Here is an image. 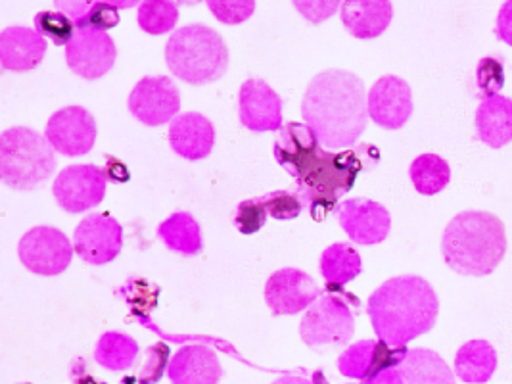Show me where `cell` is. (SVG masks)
I'll return each mask as SVG.
<instances>
[{
	"label": "cell",
	"instance_id": "ba28073f",
	"mask_svg": "<svg viewBox=\"0 0 512 384\" xmlns=\"http://www.w3.org/2000/svg\"><path fill=\"white\" fill-rule=\"evenodd\" d=\"M70 239L56 227H33L20 240V260L35 275L54 277L64 273L73 258Z\"/></svg>",
	"mask_w": 512,
	"mask_h": 384
},
{
	"label": "cell",
	"instance_id": "7bdbcfd3",
	"mask_svg": "<svg viewBox=\"0 0 512 384\" xmlns=\"http://www.w3.org/2000/svg\"><path fill=\"white\" fill-rule=\"evenodd\" d=\"M87 367L83 365V361H81V373L77 375V373H73L71 371V379H73V383L75 384H106V383H98L94 377H91L87 371H85Z\"/></svg>",
	"mask_w": 512,
	"mask_h": 384
},
{
	"label": "cell",
	"instance_id": "b9f144b4",
	"mask_svg": "<svg viewBox=\"0 0 512 384\" xmlns=\"http://www.w3.org/2000/svg\"><path fill=\"white\" fill-rule=\"evenodd\" d=\"M363 384H405V379H403L399 367H390V369L376 373L367 383Z\"/></svg>",
	"mask_w": 512,
	"mask_h": 384
},
{
	"label": "cell",
	"instance_id": "74e56055",
	"mask_svg": "<svg viewBox=\"0 0 512 384\" xmlns=\"http://www.w3.org/2000/svg\"><path fill=\"white\" fill-rule=\"evenodd\" d=\"M208 8L221 24L236 25L252 18V14L256 10V2L254 0H238V2L208 0Z\"/></svg>",
	"mask_w": 512,
	"mask_h": 384
},
{
	"label": "cell",
	"instance_id": "d6a6232c",
	"mask_svg": "<svg viewBox=\"0 0 512 384\" xmlns=\"http://www.w3.org/2000/svg\"><path fill=\"white\" fill-rule=\"evenodd\" d=\"M35 31L56 47H68L77 33L73 22L62 12H39L35 16Z\"/></svg>",
	"mask_w": 512,
	"mask_h": 384
},
{
	"label": "cell",
	"instance_id": "3957f363",
	"mask_svg": "<svg viewBox=\"0 0 512 384\" xmlns=\"http://www.w3.org/2000/svg\"><path fill=\"white\" fill-rule=\"evenodd\" d=\"M442 254L445 264L459 275H491L507 254L505 225L489 212H461L443 231Z\"/></svg>",
	"mask_w": 512,
	"mask_h": 384
},
{
	"label": "cell",
	"instance_id": "f1b7e54d",
	"mask_svg": "<svg viewBox=\"0 0 512 384\" xmlns=\"http://www.w3.org/2000/svg\"><path fill=\"white\" fill-rule=\"evenodd\" d=\"M137 358H139V344L135 342V338L117 331H110L100 336L94 350L96 363L110 371L131 369Z\"/></svg>",
	"mask_w": 512,
	"mask_h": 384
},
{
	"label": "cell",
	"instance_id": "277c9868",
	"mask_svg": "<svg viewBox=\"0 0 512 384\" xmlns=\"http://www.w3.org/2000/svg\"><path fill=\"white\" fill-rule=\"evenodd\" d=\"M378 160L380 152L371 144H357L338 154L323 150L313 168L296 181V194L302 198L305 208H309L313 219L323 221L338 208V200L353 189L357 177L365 169L376 168Z\"/></svg>",
	"mask_w": 512,
	"mask_h": 384
},
{
	"label": "cell",
	"instance_id": "60d3db41",
	"mask_svg": "<svg viewBox=\"0 0 512 384\" xmlns=\"http://www.w3.org/2000/svg\"><path fill=\"white\" fill-rule=\"evenodd\" d=\"M273 384H328L323 371H313L311 375L298 371V373H286Z\"/></svg>",
	"mask_w": 512,
	"mask_h": 384
},
{
	"label": "cell",
	"instance_id": "e575fe53",
	"mask_svg": "<svg viewBox=\"0 0 512 384\" xmlns=\"http://www.w3.org/2000/svg\"><path fill=\"white\" fill-rule=\"evenodd\" d=\"M267 216H269V212H267L263 200L261 198H250V200H244L236 206L234 225L242 235H254L265 225Z\"/></svg>",
	"mask_w": 512,
	"mask_h": 384
},
{
	"label": "cell",
	"instance_id": "9a60e30c",
	"mask_svg": "<svg viewBox=\"0 0 512 384\" xmlns=\"http://www.w3.org/2000/svg\"><path fill=\"white\" fill-rule=\"evenodd\" d=\"M338 221L353 242L374 246L388 239L392 229L390 212L369 198L344 200L336 208Z\"/></svg>",
	"mask_w": 512,
	"mask_h": 384
},
{
	"label": "cell",
	"instance_id": "ac0fdd59",
	"mask_svg": "<svg viewBox=\"0 0 512 384\" xmlns=\"http://www.w3.org/2000/svg\"><path fill=\"white\" fill-rule=\"evenodd\" d=\"M240 123L256 133L282 129V98L263 79H248L238 96Z\"/></svg>",
	"mask_w": 512,
	"mask_h": 384
},
{
	"label": "cell",
	"instance_id": "ee69618b",
	"mask_svg": "<svg viewBox=\"0 0 512 384\" xmlns=\"http://www.w3.org/2000/svg\"><path fill=\"white\" fill-rule=\"evenodd\" d=\"M361 384H363V383H361Z\"/></svg>",
	"mask_w": 512,
	"mask_h": 384
},
{
	"label": "cell",
	"instance_id": "5b68a950",
	"mask_svg": "<svg viewBox=\"0 0 512 384\" xmlns=\"http://www.w3.org/2000/svg\"><path fill=\"white\" fill-rule=\"evenodd\" d=\"M165 62L171 73L190 85L221 79L229 68V50L221 35L204 24L177 29L165 45Z\"/></svg>",
	"mask_w": 512,
	"mask_h": 384
},
{
	"label": "cell",
	"instance_id": "7a4b0ae2",
	"mask_svg": "<svg viewBox=\"0 0 512 384\" xmlns=\"http://www.w3.org/2000/svg\"><path fill=\"white\" fill-rule=\"evenodd\" d=\"M367 312L378 340L399 348L434 329L440 300L426 279L403 275L374 290Z\"/></svg>",
	"mask_w": 512,
	"mask_h": 384
},
{
	"label": "cell",
	"instance_id": "2e32d148",
	"mask_svg": "<svg viewBox=\"0 0 512 384\" xmlns=\"http://www.w3.org/2000/svg\"><path fill=\"white\" fill-rule=\"evenodd\" d=\"M369 118L384 129H401L413 114V93L397 75L380 77L369 91Z\"/></svg>",
	"mask_w": 512,
	"mask_h": 384
},
{
	"label": "cell",
	"instance_id": "f546056e",
	"mask_svg": "<svg viewBox=\"0 0 512 384\" xmlns=\"http://www.w3.org/2000/svg\"><path fill=\"white\" fill-rule=\"evenodd\" d=\"M409 175L417 192L424 196H434L449 185L451 168L442 156L428 152V154H420L419 158L413 160Z\"/></svg>",
	"mask_w": 512,
	"mask_h": 384
},
{
	"label": "cell",
	"instance_id": "d6986e66",
	"mask_svg": "<svg viewBox=\"0 0 512 384\" xmlns=\"http://www.w3.org/2000/svg\"><path fill=\"white\" fill-rule=\"evenodd\" d=\"M47 54V39L29 27H8L0 33V64L6 72H31Z\"/></svg>",
	"mask_w": 512,
	"mask_h": 384
},
{
	"label": "cell",
	"instance_id": "8fae6325",
	"mask_svg": "<svg viewBox=\"0 0 512 384\" xmlns=\"http://www.w3.org/2000/svg\"><path fill=\"white\" fill-rule=\"evenodd\" d=\"M131 114L148 127H160L181 110V95L169 77H144L129 96Z\"/></svg>",
	"mask_w": 512,
	"mask_h": 384
},
{
	"label": "cell",
	"instance_id": "6da1fadb",
	"mask_svg": "<svg viewBox=\"0 0 512 384\" xmlns=\"http://www.w3.org/2000/svg\"><path fill=\"white\" fill-rule=\"evenodd\" d=\"M367 98L361 77L346 70H326L305 89L303 120L326 148H351L367 129Z\"/></svg>",
	"mask_w": 512,
	"mask_h": 384
},
{
	"label": "cell",
	"instance_id": "484cf974",
	"mask_svg": "<svg viewBox=\"0 0 512 384\" xmlns=\"http://www.w3.org/2000/svg\"><path fill=\"white\" fill-rule=\"evenodd\" d=\"M405 384H457L442 356L428 348H413L399 365Z\"/></svg>",
	"mask_w": 512,
	"mask_h": 384
},
{
	"label": "cell",
	"instance_id": "5bb4252c",
	"mask_svg": "<svg viewBox=\"0 0 512 384\" xmlns=\"http://www.w3.org/2000/svg\"><path fill=\"white\" fill-rule=\"evenodd\" d=\"M116 43L106 31H77L66 47V60L71 72L87 81L104 77L116 64Z\"/></svg>",
	"mask_w": 512,
	"mask_h": 384
},
{
	"label": "cell",
	"instance_id": "ab89813d",
	"mask_svg": "<svg viewBox=\"0 0 512 384\" xmlns=\"http://www.w3.org/2000/svg\"><path fill=\"white\" fill-rule=\"evenodd\" d=\"M495 35H497V39H501L503 43L512 47V0L505 2L499 10L497 24H495Z\"/></svg>",
	"mask_w": 512,
	"mask_h": 384
},
{
	"label": "cell",
	"instance_id": "ffe728a7",
	"mask_svg": "<svg viewBox=\"0 0 512 384\" xmlns=\"http://www.w3.org/2000/svg\"><path fill=\"white\" fill-rule=\"evenodd\" d=\"M167 375L173 384H219L223 369L210 346L188 344L169 361Z\"/></svg>",
	"mask_w": 512,
	"mask_h": 384
},
{
	"label": "cell",
	"instance_id": "603a6c76",
	"mask_svg": "<svg viewBox=\"0 0 512 384\" xmlns=\"http://www.w3.org/2000/svg\"><path fill=\"white\" fill-rule=\"evenodd\" d=\"M476 131L484 144L503 148L512 141V98H484L476 110Z\"/></svg>",
	"mask_w": 512,
	"mask_h": 384
},
{
	"label": "cell",
	"instance_id": "4dcf8cb0",
	"mask_svg": "<svg viewBox=\"0 0 512 384\" xmlns=\"http://www.w3.org/2000/svg\"><path fill=\"white\" fill-rule=\"evenodd\" d=\"M179 20V4L165 0H146L139 6V22L148 35H163L171 31Z\"/></svg>",
	"mask_w": 512,
	"mask_h": 384
},
{
	"label": "cell",
	"instance_id": "8992f818",
	"mask_svg": "<svg viewBox=\"0 0 512 384\" xmlns=\"http://www.w3.org/2000/svg\"><path fill=\"white\" fill-rule=\"evenodd\" d=\"M54 148L47 137L29 129L12 127L0 137V177L16 191H33L56 169Z\"/></svg>",
	"mask_w": 512,
	"mask_h": 384
},
{
	"label": "cell",
	"instance_id": "7c38bea8",
	"mask_svg": "<svg viewBox=\"0 0 512 384\" xmlns=\"http://www.w3.org/2000/svg\"><path fill=\"white\" fill-rule=\"evenodd\" d=\"M73 248L89 265L110 264L123 248V229L108 214L85 217L73 233Z\"/></svg>",
	"mask_w": 512,
	"mask_h": 384
},
{
	"label": "cell",
	"instance_id": "44dd1931",
	"mask_svg": "<svg viewBox=\"0 0 512 384\" xmlns=\"http://www.w3.org/2000/svg\"><path fill=\"white\" fill-rule=\"evenodd\" d=\"M169 144L185 160H204L213 150L215 127L206 116L196 112L177 116L169 127Z\"/></svg>",
	"mask_w": 512,
	"mask_h": 384
},
{
	"label": "cell",
	"instance_id": "52a82bcc",
	"mask_svg": "<svg viewBox=\"0 0 512 384\" xmlns=\"http://www.w3.org/2000/svg\"><path fill=\"white\" fill-rule=\"evenodd\" d=\"M326 290L328 294L307 310L300 325L303 342L313 350L346 346L355 333L359 300L342 288Z\"/></svg>",
	"mask_w": 512,
	"mask_h": 384
},
{
	"label": "cell",
	"instance_id": "d4e9b609",
	"mask_svg": "<svg viewBox=\"0 0 512 384\" xmlns=\"http://www.w3.org/2000/svg\"><path fill=\"white\" fill-rule=\"evenodd\" d=\"M497 369V352L488 340L463 344L455 356V375L466 384H486Z\"/></svg>",
	"mask_w": 512,
	"mask_h": 384
},
{
	"label": "cell",
	"instance_id": "83f0119b",
	"mask_svg": "<svg viewBox=\"0 0 512 384\" xmlns=\"http://www.w3.org/2000/svg\"><path fill=\"white\" fill-rule=\"evenodd\" d=\"M158 237L165 246L183 256H196L204 248L200 223L188 212H177L167 217L158 227Z\"/></svg>",
	"mask_w": 512,
	"mask_h": 384
},
{
	"label": "cell",
	"instance_id": "30bf717a",
	"mask_svg": "<svg viewBox=\"0 0 512 384\" xmlns=\"http://www.w3.org/2000/svg\"><path fill=\"white\" fill-rule=\"evenodd\" d=\"M321 296L323 290L315 279L294 267L275 271L265 287V300L273 315H296L309 310Z\"/></svg>",
	"mask_w": 512,
	"mask_h": 384
},
{
	"label": "cell",
	"instance_id": "9c48e42d",
	"mask_svg": "<svg viewBox=\"0 0 512 384\" xmlns=\"http://www.w3.org/2000/svg\"><path fill=\"white\" fill-rule=\"evenodd\" d=\"M108 173L93 164H77L64 169L54 181V198L70 214L87 212L104 200Z\"/></svg>",
	"mask_w": 512,
	"mask_h": 384
},
{
	"label": "cell",
	"instance_id": "4316f807",
	"mask_svg": "<svg viewBox=\"0 0 512 384\" xmlns=\"http://www.w3.org/2000/svg\"><path fill=\"white\" fill-rule=\"evenodd\" d=\"M319 269L325 277L326 288H342L361 275L363 262L351 244L336 242L323 252Z\"/></svg>",
	"mask_w": 512,
	"mask_h": 384
},
{
	"label": "cell",
	"instance_id": "1f68e13d",
	"mask_svg": "<svg viewBox=\"0 0 512 384\" xmlns=\"http://www.w3.org/2000/svg\"><path fill=\"white\" fill-rule=\"evenodd\" d=\"M378 340H361L350 346L340 358L338 369L344 377L365 383L373 371L374 352Z\"/></svg>",
	"mask_w": 512,
	"mask_h": 384
},
{
	"label": "cell",
	"instance_id": "836d02e7",
	"mask_svg": "<svg viewBox=\"0 0 512 384\" xmlns=\"http://www.w3.org/2000/svg\"><path fill=\"white\" fill-rule=\"evenodd\" d=\"M476 83L480 89V95L491 98L501 93L505 85V68L499 58L486 56L476 66Z\"/></svg>",
	"mask_w": 512,
	"mask_h": 384
},
{
	"label": "cell",
	"instance_id": "4fadbf2b",
	"mask_svg": "<svg viewBox=\"0 0 512 384\" xmlns=\"http://www.w3.org/2000/svg\"><path fill=\"white\" fill-rule=\"evenodd\" d=\"M45 137L56 152L68 158L85 156L96 143V121L89 110L81 106H68L52 114Z\"/></svg>",
	"mask_w": 512,
	"mask_h": 384
},
{
	"label": "cell",
	"instance_id": "e0dca14e",
	"mask_svg": "<svg viewBox=\"0 0 512 384\" xmlns=\"http://www.w3.org/2000/svg\"><path fill=\"white\" fill-rule=\"evenodd\" d=\"M273 152L280 166L300 181L323 154V144L307 123L290 121L280 129Z\"/></svg>",
	"mask_w": 512,
	"mask_h": 384
},
{
	"label": "cell",
	"instance_id": "8d00e7d4",
	"mask_svg": "<svg viewBox=\"0 0 512 384\" xmlns=\"http://www.w3.org/2000/svg\"><path fill=\"white\" fill-rule=\"evenodd\" d=\"M169 367V346L158 342L146 350V361L137 377V384H158Z\"/></svg>",
	"mask_w": 512,
	"mask_h": 384
},
{
	"label": "cell",
	"instance_id": "7402d4cb",
	"mask_svg": "<svg viewBox=\"0 0 512 384\" xmlns=\"http://www.w3.org/2000/svg\"><path fill=\"white\" fill-rule=\"evenodd\" d=\"M342 22L353 37H380L394 18V6L388 0H348L340 8Z\"/></svg>",
	"mask_w": 512,
	"mask_h": 384
},
{
	"label": "cell",
	"instance_id": "cb8c5ba5",
	"mask_svg": "<svg viewBox=\"0 0 512 384\" xmlns=\"http://www.w3.org/2000/svg\"><path fill=\"white\" fill-rule=\"evenodd\" d=\"M56 10L70 18L77 31H106L119 24V8H131L135 2H91V0H56Z\"/></svg>",
	"mask_w": 512,
	"mask_h": 384
},
{
	"label": "cell",
	"instance_id": "d590c367",
	"mask_svg": "<svg viewBox=\"0 0 512 384\" xmlns=\"http://www.w3.org/2000/svg\"><path fill=\"white\" fill-rule=\"evenodd\" d=\"M261 200H263L269 216L280 219V221L296 219V217L302 214L303 208H305L302 198L296 192H269Z\"/></svg>",
	"mask_w": 512,
	"mask_h": 384
},
{
	"label": "cell",
	"instance_id": "f35d334b",
	"mask_svg": "<svg viewBox=\"0 0 512 384\" xmlns=\"http://www.w3.org/2000/svg\"><path fill=\"white\" fill-rule=\"evenodd\" d=\"M294 6L302 12L305 20H309L313 24L325 22L338 8H342L340 2H328V0H307V2L296 0Z\"/></svg>",
	"mask_w": 512,
	"mask_h": 384
}]
</instances>
